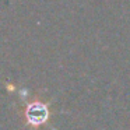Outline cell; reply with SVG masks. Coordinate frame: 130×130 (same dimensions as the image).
Returning <instances> with one entry per match:
<instances>
[{"label":"cell","mask_w":130,"mask_h":130,"mask_svg":"<svg viewBox=\"0 0 130 130\" xmlns=\"http://www.w3.org/2000/svg\"><path fill=\"white\" fill-rule=\"evenodd\" d=\"M25 116H27V122L31 126L34 127L41 126V124H43L48 120V116H49L48 105L39 101L31 102L25 109Z\"/></svg>","instance_id":"1"}]
</instances>
